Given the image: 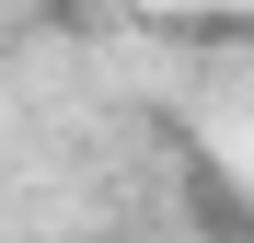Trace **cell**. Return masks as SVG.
<instances>
[]
</instances>
